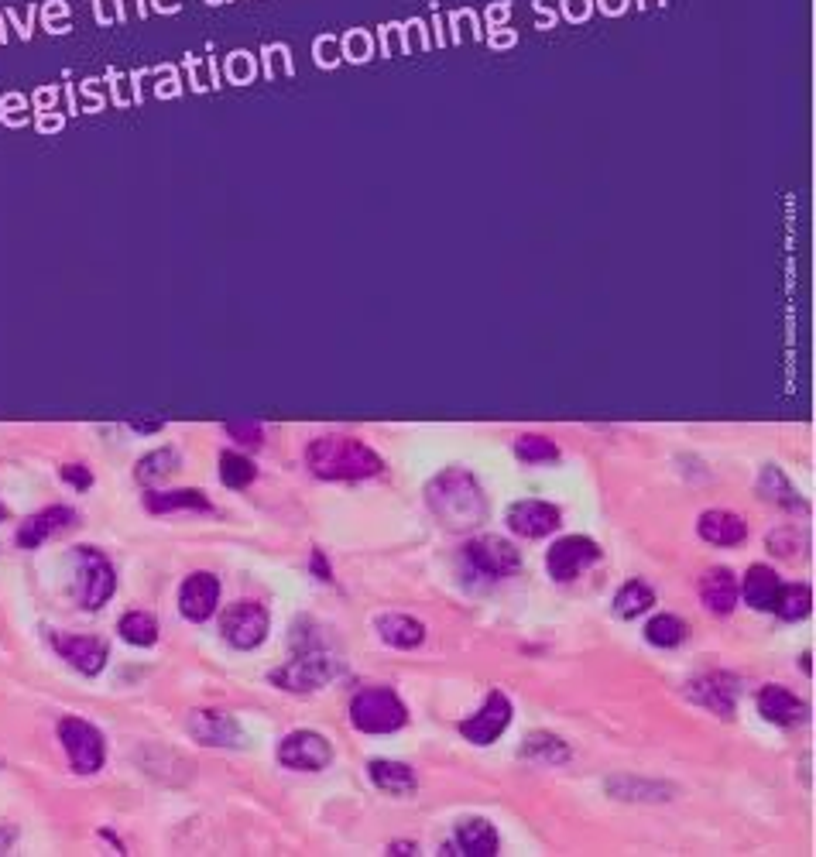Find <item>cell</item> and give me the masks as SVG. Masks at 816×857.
Returning a JSON list of instances; mask_svg holds the SVG:
<instances>
[{
	"label": "cell",
	"instance_id": "6da1fadb",
	"mask_svg": "<svg viewBox=\"0 0 816 857\" xmlns=\"http://www.w3.org/2000/svg\"><path fill=\"white\" fill-rule=\"evenodd\" d=\"M426 501H429L432 515H436L446 528H453V532L477 528L487 522L484 491H480L477 477L460 467H450L439 477H432L426 487Z\"/></svg>",
	"mask_w": 816,
	"mask_h": 857
},
{
	"label": "cell",
	"instance_id": "7a4b0ae2",
	"mask_svg": "<svg viewBox=\"0 0 816 857\" xmlns=\"http://www.w3.org/2000/svg\"><path fill=\"white\" fill-rule=\"evenodd\" d=\"M306 463L319 480H367L384 470L381 453L354 436H319L306 446Z\"/></svg>",
	"mask_w": 816,
	"mask_h": 857
},
{
	"label": "cell",
	"instance_id": "3957f363",
	"mask_svg": "<svg viewBox=\"0 0 816 857\" xmlns=\"http://www.w3.org/2000/svg\"><path fill=\"white\" fill-rule=\"evenodd\" d=\"M350 724L364 734H395L408 724V710L395 690L371 686L350 700Z\"/></svg>",
	"mask_w": 816,
	"mask_h": 857
},
{
	"label": "cell",
	"instance_id": "277c9868",
	"mask_svg": "<svg viewBox=\"0 0 816 857\" xmlns=\"http://www.w3.org/2000/svg\"><path fill=\"white\" fill-rule=\"evenodd\" d=\"M336 676H340V659H333L330 652H319V648H309V652L288 659L268 679L285 693H316L326 683H333Z\"/></svg>",
	"mask_w": 816,
	"mask_h": 857
},
{
	"label": "cell",
	"instance_id": "5b68a950",
	"mask_svg": "<svg viewBox=\"0 0 816 857\" xmlns=\"http://www.w3.org/2000/svg\"><path fill=\"white\" fill-rule=\"evenodd\" d=\"M59 741H62V748H66L69 768L76 775H96L103 768L107 744H103V734L96 731L90 720L62 717L59 720Z\"/></svg>",
	"mask_w": 816,
	"mask_h": 857
},
{
	"label": "cell",
	"instance_id": "8992f818",
	"mask_svg": "<svg viewBox=\"0 0 816 857\" xmlns=\"http://www.w3.org/2000/svg\"><path fill=\"white\" fill-rule=\"evenodd\" d=\"M76 587H79V604L86 611H100L117 590V573L114 563L93 546L76 549Z\"/></svg>",
	"mask_w": 816,
	"mask_h": 857
},
{
	"label": "cell",
	"instance_id": "52a82bcc",
	"mask_svg": "<svg viewBox=\"0 0 816 857\" xmlns=\"http://www.w3.org/2000/svg\"><path fill=\"white\" fill-rule=\"evenodd\" d=\"M271 631V618L258 600H234V604L223 607L220 614V635L227 645L240 648V652H251L258 648Z\"/></svg>",
	"mask_w": 816,
	"mask_h": 857
},
{
	"label": "cell",
	"instance_id": "ba28073f",
	"mask_svg": "<svg viewBox=\"0 0 816 857\" xmlns=\"http://www.w3.org/2000/svg\"><path fill=\"white\" fill-rule=\"evenodd\" d=\"M604 549L597 546L590 535H563L556 539L546 552V570L556 583H573L576 576H583L590 566L600 563Z\"/></svg>",
	"mask_w": 816,
	"mask_h": 857
},
{
	"label": "cell",
	"instance_id": "9c48e42d",
	"mask_svg": "<svg viewBox=\"0 0 816 857\" xmlns=\"http://www.w3.org/2000/svg\"><path fill=\"white\" fill-rule=\"evenodd\" d=\"M278 762L292 772H323L333 765V744L319 731H292L278 744Z\"/></svg>",
	"mask_w": 816,
	"mask_h": 857
},
{
	"label": "cell",
	"instance_id": "30bf717a",
	"mask_svg": "<svg viewBox=\"0 0 816 857\" xmlns=\"http://www.w3.org/2000/svg\"><path fill=\"white\" fill-rule=\"evenodd\" d=\"M686 696L696 703V707L710 710L717 717H734V707H738L741 696V679L731 676V672H703L686 683Z\"/></svg>",
	"mask_w": 816,
	"mask_h": 857
},
{
	"label": "cell",
	"instance_id": "8fae6325",
	"mask_svg": "<svg viewBox=\"0 0 816 857\" xmlns=\"http://www.w3.org/2000/svg\"><path fill=\"white\" fill-rule=\"evenodd\" d=\"M467 563L491 580H504V576H515L522 570V552L501 535H480V539L467 542Z\"/></svg>",
	"mask_w": 816,
	"mask_h": 857
},
{
	"label": "cell",
	"instance_id": "7c38bea8",
	"mask_svg": "<svg viewBox=\"0 0 816 857\" xmlns=\"http://www.w3.org/2000/svg\"><path fill=\"white\" fill-rule=\"evenodd\" d=\"M511 714H515V710H511V700L501 690H494V693H487V700L480 703V710L474 717L463 720L460 734L470 744H480V748H484V744H494L504 731H508Z\"/></svg>",
	"mask_w": 816,
	"mask_h": 857
},
{
	"label": "cell",
	"instance_id": "4fadbf2b",
	"mask_svg": "<svg viewBox=\"0 0 816 857\" xmlns=\"http://www.w3.org/2000/svg\"><path fill=\"white\" fill-rule=\"evenodd\" d=\"M220 611V576L199 570L182 580L179 587V614L192 624L210 621Z\"/></svg>",
	"mask_w": 816,
	"mask_h": 857
},
{
	"label": "cell",
	"instance_id": "5bb4252c",
	"mask_svg": "<svg viewBox=\"0 0 816 857\" xmlns=\"http://www.w3.org/2000/svg\"><path fill=\"white\" fill-rule=\"evenodd\" d=\"M52 648L69 662L72 669L83 672V676H100L103 666H107V659H110L107 642H103V638H93V635H62V631H55Z\"/></svg>",
	"mask_w": 816,
	"mask_h": 857
},
{
	"label": "cell",
	"instance_id": "9a60e30c",
	"mask_svg": "<svg viewBox=\"0 0 816 857\" xmlns=\"http://www.w3.org/2000/svg\"><path fill=\"white\" fill-rule=\"evenodd\" d=\"M504 522H508V528L515 535H522V539H546V535H552L563 525V515H559L556 504L528 498V501L511 504Z\"/></svg>",
	"mask_w": 816,
	"mask_h": 857
},
{
	"label": "cell",
	"instance_id": "2e32d148",
	"mask_svg": "<svg viewBox=\"0 0 816 857\" xmlns=\"http://www.w3.org/2000/svg\"><path fill=\"white\" fill-rule=\"evenodd\" d=\"M755 703H758V714L775 727H796V724H803L806 714H810L803 696H796L789 686H779V683L762 686Z\"/></svg>",
	"mask_w": 816,
	"mask_h": 857
},
{
	"label": "cell",
	"instance_id": "e0dca14e",
	"mask_svg": "<svg viewBox=\"0 0 816 857\" xmlns=\"http://www.w3.org/2000/svg\"><path fill=\"white\" fill-rule=\"evenodd\" d=\"M696 590H700V604L707 607L710 614H717V618L734 614V607L741 604V580L727 570V566H714V570L703 573Z\"/></svg>",
	"mask_w": 816,
	"mask_h": 857
},
{
	"label": "cell",
	"instance_id": "ac0fdd59",
	"mask_svg": "<svg viewBox=\"0 0 816 857\" xmlns=\"http://www.w3.org/2000/svg\"><path fill=\"white\" fill-rule=\"evenodd\" d=\"M76 525V511L66 508V504H52V508H42L38 515H31L28 522L18 528V546L21 549H38L42 542L55 539V535L69 532Z\"/></svg>",
	"mask_w": 816,
	"mask_h": 857
},
{
	"label": "cell",
	"instance_id": "d6986e66",
	"mask_svg": "<svg viewBox=\"0 0 816 857\" xmlns=\"http://www.w3.org/2000/svg\"><path fill=\"white\" fill-rule=\"evenodd\" d=\"M189 734L206 748H237L240 724L223 710H196L189 717Z\"/></svg>",
	"mask_w": 816,
	"mask_h": 857
},
{
	"label": "cell",
	"instance_id": "ffe728a7",
	"mask_svg": "<svg viewBox=\"0 0 816 857\" xmlns=\"http://www.w3.org/2000/svg\"><path fill=\"white\" fill-rule=\"evenodd\" d=\"M696 535H700L707 546H717V549H731V546H741L748 539V522L734 511H724V508H714V511H703L700 522H696Z\"/></svg>",
	"mask_w": 816,
	"mask_h": 857
},
{
	"label": "cell",
	"instance_id": "44dd1931",
	"mask_svg": "<svg viewBox=\"0 0 816 857\" xmlns=\"http://www.w3.org/2000/svg\"><path fill=\"white\" fill-rule=\"evenodd\" d=\"M374 628H378V638L384 645L402 648V652H412V648L426 642V624L412 618V614H381Z\"/></svg>",
	"mask_w": 816,
	"mask_h": 857
},
{
	"label": "cell",
	"instance_id": "7402d4cb",
	"mask_svg": "<svg viewBox=\"0 0 816 857\" xmlns=\"http://www.w3.org/2000/svg\"><path fill=\"white\" fill-rule=\"evenodd\" d=\"M779 587H782V576L775 573L772 566L755 563V566H748V573H744V580H741V597L751 611H772Z\"/></svg>",
	"mask_w": 816,
	"mask_h": 857
},
{
	"label": "cell",
	"instance_id": "603a6c76",
	"mask_svg": "<svg viewBox=\"0 0 816 857\" xmlns=\"http://www.w3.org/2000/svg\"><path fill=\"white\" fill-rule=\"evenodd\" d=\"M453 844H456V854L494 857L498 854V830L487 820H480V816H470V820H460V827H456V834H453Z\"/></svg>",
	"mask_w": 816,
	"mask_h": 857
},
{
	"label": "cell",
	"instance_id": "cb8c5ba5",
	"mask_svg": "<svg viewBox=\"0 0 816 857\" xmlns=\"http://www.w3.org/2000/svg\"><path fill=\"white\" fill-rule=\"evenodd\" d=\"M144 508L151 515H175V511H203V515H210L213 504L203 491L179 487V491H148L144 494Z\"/></svg>",
	"mask_w": 816,
	"mask_h": 857
},
{
	"label": "cell",
	"instance_id": "d4e9b609",
	"mask_svg": "<svg viewBox=\"0 0 816 857\" xmlns=\"http://www.w3.org/2000/svg\"><path fill=\"white\" fill-rule=\"evenodd\" d=\"M367 775L381 792H391V796H412L419 789V779H415V768L405 762H391V758H374L367 765Z\"/></svg>",
	"mask_w": 816,
	"mask_h": 857
},
{
	"label": "cell",
	"instance_id": "484cf974",
	"mask_svg": "<svg viewBox=\"0 0 816 857\" xmlns=\"http://www.w3.org/2000/svg\"><path fill=\"white\" fill-rule=\"evenodd\" d=\"M758 494H762L765 501L779 504L782 511H806V501L803 494L792 487V480L782 474L779 467H762V474H758Z\"/></svg>",
	"mask_w": 816,
	"mask_h": 857
},
{
	"label": "cell",
	"instance_id": "4316f807",
	"mask_svg": "<svg viewBox=\"0 0 816 857\" xmlns=\"http://www.w3.org/2000/svg\"><path fill=\"white\" fill-rule=\"evenodd\" d=\"M652 604H655V590L648 587L645 580L621 583L618 594H614V614H618L621 621L642 618L645 611H652Z\"/></svg>",
	"mask_w": 816,
	"mask_h": 857
},
{
	"label": "cell",
	"instance_id": "83f0119b",
	"mask_svg": "<svg viewBox=\"0 0 816 857\" xmlns=\"http://www.w3.org/2000/svg\"><path fill=\"white\" fill-rule=\"evenodd\" d=\"M522 758L535 765H566L570 762V748H566V741L556 738V734L535 731V734H528V741L522 744Z\"/></svg>",
	"mask_w": 816,
	"mask_h": 857
},
{
	"label": "cell",
	"instance_id": "f1b7e54d",
	"mask_svg": "<svg viewBox=\"0 0 816 857\" xmlns=\"http://www.w3.org/2000/svg\"><path fill=\"white\" fill-rule=\"evenodd\" d=\"M614 799H624V803H666L672 799L669 786H659V782H642V779H628V775H618V779L607 782Z\"/></svg>",
	"mask_w": 816,
	"mask_h": 857
},
{
	"label": "cell",
	"instance_id": "f546056e",
	"mask_svg": "<svg viewBox=\"0 0 816 857\" xmlns=\"http://www.w3.org/2000/svg\"><path fill=\"white\" fill-rule=\"evenodd\" d=\"M772 611L779 614L782 621H803L810 618L813 611V590L806 583H782L779 594H775Z\"/></svg>",
	"mask_w": 816,
	"mask_h": 857
},
{
	"label": "cell",
	"instance_id": "4dcf8cb0",
	"mask_svg": "<svg viewBox=\"0 0 816 857\" xmlns=\"http://www.w3.org/2000/svg\"><path fill=\"white\" fill-rule=\"evenodd\" d=\"M686 638H690V624L676 618V614H655L645 624V642L655 648H679Z\"/></svg>",
	"mask_w": 816,
	"mask_h": 857
},
{
	"label": "cell",
	"instance_id": "1f68e13d",
	"mask_svg": "<svg viewBox=\"0 0 816 857\" xmlns=\"http://www.w3.org/2000/svg\"><path fill=\"white\" fill-rule=\"evenodd\" d=\"M179 453L172 450V446H165V450H151V453H144L141 460H138V467H134V477L141 480V484H158V480H165V477H172L175 470H179Z\"/></svg>",
	"mask_w": 816,
	"mask_h": 857
},
{
	"label": "cell",
	"instance_id": "d6a6232c",
	"mask_svg": "<svg viewBox=\"0 0 816 857\" xmlns=\"http://www.w3.org/2000/svg\"><path fill=\"white\" fill-rule=\"evenodd\" d=\"M117 631H120V638L134 648H151L158 642V621L151 618L148 611H127L124 618L117 621Z\"/></svg>",
	"mask_w": 816,
	"mask_h": 857
},
{
	"label": "cell",
	"instance_id": "836d02e7",
	"mask_svg": "<svg viewBox=\"0 0 816 857\" xmlns=\"http://www.w3.org/2000/svg\"><path fill=\"white\" fill-rule=\"evenodd\" d=\"M515 453L522 463H532V467H539V463H556L559 460V446L552 443L549 436H535V432H528V436H518L515 439Z\"/></svg>",
	"mask_w": 816,
	"mask_h": 857
},
{
	"label": "cell",
	"instance_id": "e575fe53",
	"mask_svg": "<svg viewBox=\"0 0 816 857\" xmlns=\"http://www.w3.org/2000/svg\"><path fill=\"white\" fill-rule=\"evenodd\" d=\"M254 477H258V467H254L251 460H247L244 453H220V480L227 487H234V491H240V487L254 484Z\"/></svg>",
	"mask_w": 816,
	"mask_h": 857
},
{
	"label": "cell",
	"instance_id": "d590c367",
	"mask_svg": "<svg viewBox=\"0 0 816 857\" xmlns=\"http://www.w3.org/2000/svg\"><path fill=\"white\" fill-rule=\"evenodd\" d=\"M340 59L354 62V66H364V62L374 59V35L364 28H350L347 35H340Z\"/></svg>",
	"mask_w": 816,
	"mask_h": 857
},
{
	"label": "cell",
	"instance_id": "8d00e7d4",
	"mask_svg": "<svg viewBox=\"0 0 816 857\" xmlns=\"http://www.w3.org/2000/svg\"><path fill=\"white\" fill-rule=\"evenodd\" d=\"M803 546H806V535H803V528H796V525H779L768 535V549L782 559H792Z\"/></svg>",
	"mask_w": 816,
	"mask_h": 857
},
{
	"label": "cell",
	"instance_id": "74e56055",
	"mask_svg": "<svg viewBox=\"0 0 816 857\" xmlns=\"http://www.w3.org/2000/svg\"><path fill=\"white\" fill-rule=\"evenodd\" d=\"M38 18H42V28L48 35H69L72 31L66 0H45V4H38Z\"/></svg>",
	"mask_w": 816,
	"mask_h": 857
},
{
	"label": "cell",
	"instance_id": "f35d334b",
	"mask_svg": "<svg viewBox=\"0 0 816 857\" xmlns=\"http://www.w3.org/2000/svg\"><path fill=\"white\" fill-rule=\"evenodd\" d=\"M254 76H258V55L244 52V48H237V52L227 55V79L234 86H247L254 83Z\"/></svg>",
	"mask_w": 816,
	"mask_h": 857
},
{
	"label": "cell",
	"instance_id": "ab89813d",
	"mask_svg": "<svg viewBox=\"0 0 816 857\" xmlns=\"http://www.w3.org/2000/svg\"><path fill=\"white\" fill-rule=\"evenodd\" d=\"M463 24H467L470 35H474V38H484V31H480V21H477V11H474V7H460V11L450 14L453 42H460V38H463Z\"/></svg>",
	"mask_w": 816,
	"mask_h": 857
},
{
	"label": "cell",
	"instance_id": "60d3db41",
	"mask_svg": "<svg viewBox=\"0 0 816 857\" xmlns=\"http://www.w3.org/2000/svg\"><path fill=\"white\" fill-rule=\"evenodd\" d=\"M35 14H38V4H28V18H21L18 7H7L4 18H7V24H11L14 31H18V38L31 42V35H35Z\"/></svg>",
	"mask_w": 816,
	"mask_h": 857
},
{
	"label": "cell",
	"instance_id": "b9f144b4",
	"mask_svg": "<svg viewBox=\"0 0 816 857\" xmlns=\"http://www.w3.org/2000/svg\"><path fill=\"white\" fill-rule=\"evenodd\" d=\"M336 45H340V38H336V35H319V38H316L312 52H316V66H319V69H336V66L343 62L340 55H330Z\"/></svg>",
	"mask_w": 816,
	"mask_h": 857
},
{
	"label": "cell",
	"instance_id": "7bdbcfd3",
	"mask_svg": "<svg viewBox=\"0 0 816 857\" xmlns=\"http://www.w3.org/2000/svg\"><path fill=\"white\" fill-rule=\"evenodd\" d=\"M227 436L234 439V443L240 446H261V426H254V422H230L227 426Z\"/></svg>",
	"mask_w": 816,
	"mask_h": 857
},
{
	"label": "cell",
	"instance_id": "ee69618b",
	"mask_svg": "<svg viewBox=\"0 0 816 857\" xmlns=\"http://www.w3.org/2000/svg\"><path fill=\"white\" fill-rule=\"evenodd\" d=\"M559 11L570 24H587L594 14V0H559Z\"/></svg>",
	"mask_w": 816,
	"mask_h": 857
},
{
	"label": "cell",
	"instance_id": "f6af8a7d",
	"mask_svg": "<svg viewBox=\"0 0 816 857\" xmlns=\"http://www.w3.org/2000/svg\"><path fill=\"white\" fill-rule=\"evenodd\" d=\"M62 480H66L69 487H76V491H90L93 487V474L83 463H66V467H62Z\"/></svg>",
	"mask_w": 816,
	"mask_h": 857
},
{
	"label": "cell",
	"instance_id": "bcb514c9",
	"mask_svg": "<svg viewBox=\"0 0 816 857\" xmlns=\"http://www.w3.org/2000/svg\"><path fill=\"white\" fill-rule=\"evenodd\" d=\"M484 18H487V24H484L487 31H494V28H508V18H511V0H494V4H487Z\"/></svg>",
	"mask_w": 816,
	"mask_h": 857
},
{
	"label": "cell",
	"instance_id": "7dc6e473",
	"mask_svg": "<svg viewBox=\"0 0 816 857\" xmlns=\"http://www.w3.org/2000/svg\"><path fill=\"white\" fill-rule=\"evenodd\" d=\"M131 4L138 7V21L148 18V0H114V7H117V11H114V21H117V24H127V21H131V11H127Z\"/></svg>",
	"mask_w": 816,
	"mask_h": 857
},
{
	"label": "cell",
	"instance_id": "c3c4849f",
	"mask_svg": "<svg viewBox=\"0 0 816 857\" xmlns=\"http://www.w3.org/2000/svg\"><path fill=\"white\" fill-rule=\"evenodd\" d=\"M309 566H312V573H316V580H323V583H333V566L326 563L323 549H312V559H309Z\"/></svg>",
	"mask_w": 816,
	"mask_h": 857
},
{
	"label": "cell",
	"instance_id": "681fc988",
	"mask_svg": "<svg viewBox=\"0 0 816 857\" xmlns=\"http://www.w3.org/2000/svg\"><path fill=\"white\" fill-rule=\"evenodd\" d=\"M158 76H162V83H158V96H175L179 93V79H175V66H158Z\"/></svg>",
	"mask_w": 816,
	"mask_h": 857
},
{
	"label": "cell",
	"instance_id": "f907efd6",
	"mask_svg": "<svg viewBox=\"0 0 816 857\" xmlns=\"http://www.w3.org/2000/svg\"><path fill=\"white\" fill-rule=\"evenodd\" d=\"M487 42H491V48H508V45L518 42V31H511V28H494V31H487Z\"/></svg>",
	"mask_w": 816,
	"mask_h": 857
},
{
	"label": "cell",
	"instance_id": "816d5d0a",
	"mask_svg": "<svg viewBox=\"0 0 816 857\" xmlns=\"http://www.w3.org/2000/svg\"><path fill=\"white\" fill-rule=\"evenodd\" d=\"M594 7L604 11V18H621V14L631 7V0H594Z\"/></svg>",
	"mask_w": 816,
	"mask_h": 857
},
{
	"label": "cell",
	"instance_id": "f5cc1de1",
	"mask_svg": "<svg viewBox=\"0 0 816 857\" xmlns=\"http://www.w3.org/2000/svg\"><path fill=\"white\" fill-rule=\"evenodd\" d=\"M532 7H535V11H539V14H546V21H539V28H542V31L556 28V11H552V7H549V0H532Z\"/></svg>",
	"mask_w": 816,
	"mask_h": 857
},
{
	"label": "cell",
	"instance_id": "db71d44e",
	"mask_svg": "<svg viewBox=\"0 0 816 857\" xmlns=\"http://www.w3.org/2000/svg\"><path fill=\"white\" fill-rule=\"evenodd\" d=\"M93 14H96V24L100 28H114V14H107V0H93Z\"/></svg>",
	"mask_w": 816,
	"mask_h": 857
},
{
	"label": "cell",
	"instance_id": "11a10c76",
	"mask_svg": "<svg viewBox=\"0 0 816 857\" xmlns=\"http://www.w3.org/2000/svg\"><path fill=\"white\" fill-rule=\"evenodd\" d=\"M148 11H158V14H179V11H182V0H151Z\"/></svg>",
	"mask_w": 816,
	"mask_h": 857
},
{
	"label": "cell",
	"instance_id": "9f6ffc18",
	"mask_svg": "<svg viewBox=\"0 0 816 857\" xmlns=\"http://www.w3.org/2000/svg\"><path fill=\"white\" fill-rule=\"evenodd\" d=\"M52 100H55V86H45V90L35 93V103H38V110H42V114L48 110V103H52Z\"/></svg>",
	"mask_w": 816,
	"mask_h": 857
},
{
	"label": "cell",
	"instance_id": "6f0895ef",
	"mask_svg": "<svg viewBox=\"0 0 816 857\" xmlns=\"http://www.w3.org/2000/svg\"><path fill=\"white\" fill-rule=\"evenodd\" d=\"M432 28H436V42L446 45V35H443V18H439V11L432 7Z\"/></svg>",
	"mask_w": 816,
	"mask_h": 857
},
{
	"label": "cell",
	"instance_id": "680465c9",
	"mask_svg": "<svg viewBox=\"0 0 816 857\" xmlns=\"http://www.w3.org/2000/svg\"><path fill=\"white\" fill-rule=\"evenodd\" d=\"M388 854H415V844H405V840H398V844H391Z\"/></svg>",
	"mask_w": 816,
	"mask_h": 857
},
{
	"label": "cell",
	"instance_id": "91938a15",
	"mask_svg": "<svg viewBox=\"0 0 816 857\" xmlns=\"http://www.w3.org/2000/svg\"><path fill=\"white\" fill-rule=\"evenodd\" d=\"M655 4H659V7H666V0H635V7H638V11H648V7H655Z\"/></svg>",
	"mask_w": 816,
	"mask_h": 857
},
{
	"label": "cell",
	"instance_id": "94428289",
	"mask_svg": "<svg viewBox=\"0 0 816 857\" xmlns=\"http://www.w3.org/2000/svg\"><path fill=\"white\" fill-rule=\"evenodd\" d=\"M7 28H11V24H7V18H4V11H0V45L7 42Z\"/></svg>",
	"mask_w": 816,
	"mask_h": 857
},
{
	"label": "cell",
	"instance_id": "6125c7cd",
	"mask_svg": "<svg viewBox=\"0 0 816 857\" xmlns=\"http://www.w3.org/2000/svg\"><path fill=\"white\" fill-rule=\"evenodd\" d=\"M210 7H220V4H230V0H206Z\"/></svg>",
	"mask_w": 816,
	"mask_h": 857
},
{
	"label": "cell",
	"instance_id": "be15d7a7",
	"mask_svg": "<svg viewBox=\"0 0 816 857\" xmlns=\"http://www.w3.org/2000/svg\"><path fill=\"white\" fill-rule=\"evenodd\" d=\"M4 518H7V508H4V504H0V522H4Z\"/></svg>",
	"mask_w": 816,
	"mask_h": 857
}]
</instances>
